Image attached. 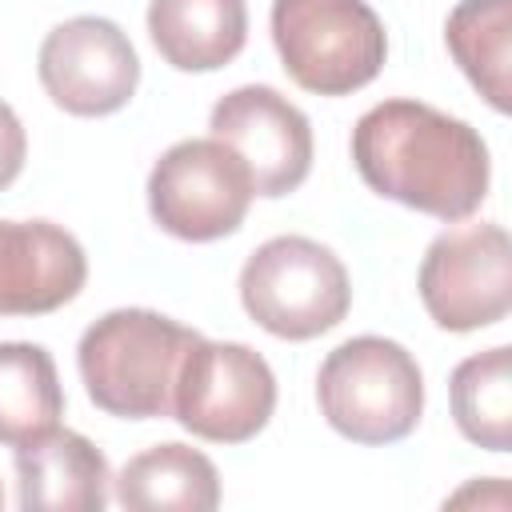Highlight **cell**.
Here are the masks:
<instances>
[{"instance_id":"6","label":"cell","mask_w":512,"mask_h":512,"mask_svg":"<svg viewBox=\"0 0 512 512\" xmlns=\"http://www.w3.org/2000/svg\"><path fill=\"white\" fill-rule=\"evenodd\" d=\"M276 412L268 360L236 340H196L172 384V420L212 444H244Z\"/></svg>"},{"instance_id":"4","label":"cell","mask_w":512,"mask_h":512,"mask_svg":"<svg viewBox=\"0 0 512 512\" xmlns=\"http://www.w3.org/2000/svg\"><path fill=\"white\" fill-rule=\"evenodd\" d=\"M272 44L292 84L316 96H352L372 84L388 36L368 0H272Z\"/></svg>"},{"instance_id":"12","label":"cell","mask_w":512,"mask_h":512,"mask_svg":"<svg viewBox=\"0 0 512 512\" xmlns=\"http://www.w3.org/2000/svg\"><path fill=\"white\" fill-rule=\"evenodd\" d=\"M104 452L68 428H52L16 448V500L24 512H100L108 504Z\"/></svg>"},{"instance_id":"17","label":"cell","mask_w":512,"mask_h":512,"mask_svg":"<svg viewBox=\"0 0 512 512\" xmlns=\"http://www.w3.org/2000/svg\"><path fill=\"white\" fill-rule=\"evenodd\" d=\"M448 396H452V420L464 440L488 452L512 448V352L508 344H496L488 352L460 360L448 380Z\"/></svg>"},{"instance_id":"18","label":"cell","mask_w":512,"mask_h":512,"mask_svg":"<svg viewBox=\"0 0 512 512\" xmlns=\"http://www.w3.org/2000/svg\"><path fill=\"white\" fill-rule=\"evenodd\" d=\"M24 156H28V136L20 116L0 100V192L24 172Z\"/></svg>"},{"instance_id":"16","label":"cell","mask_w":512,"mask_h":512,"mask_svg":"<svg viewBox=\"0 0 512 512\" xmlns=\"http://www.w3.org/2000/svg\"><path fill=\"white\" fill-rule=\"evenodd\" d=\"M64 416V388L48 348L28 340L0 344V444L24 448Z\"/></svg>"},{"instance_id":"11","label":"cell","mask_w":512,"mask_h":512,"mask_svg":"<svg viewBox=\"0 0 512 512\" xmlns=\"http://www.w3.org/2000/svg\"><path fill=\"white\" fill-rule=\"evenodd\" d=\"M88 256L52 220H0V316H44L80 296Z\"/></svg>"},{"instance_id":"19","label":"cell","mask_w":512,"mask_h":512,"mask_svg":"<svg viewBox=\"0 0 512 512\" xmlns=\"http://www.w3.org/2000/svg\"><path fill=\"white\" fill-rule=\"evenodd\" d=\"M0 508H4V488H0Z\"/></svg>"},{"instance_id":"8","label":"cell","mask_w":512,"mask_h":512,"mask_svg":"<svg viewBox=\"0 0 512 512\" xmlns=\"http://www.w3.org/2000/svg\"><path fill=\"white\" fill-rule=\"evenodd\" d=\"M424 312L444 332L500 324L512 308V244L500 224H460L440 232L416 276Z\"/></svg>"},{"instance_id":"3","label":"cell","mask_w":512,"mask_h":512,"mask_svg":"<svg viewBox=\"0 0 512 512\" xmlns=\"http://www.w3.org/2000/svg\"><path fill=\"white\" fill-rule=\"evenodd\" d=\"M320 416L352 444H396L424 412V376L416 356L384 336L336 344L316 372Z\"/></svg>"},{"instance_id":"13","label":"cell","mask_w":512,"mask_h":512,"mask_svg":"<svg viewBox=\"0 0 512 512\" xmlns=\"http://www.w3.org/2000/svg\"><path fill=\"white\" fill-rule=\"evenodd\" d=\"M148 36L164 64L180 72H216L232 64L248 40L244 0H152Z\"/></svg>"},{"instance_id":"7","label":"cell","mask_w":512,"mask_h":512,"mask_svg":"<svg viewBox=\"0 0 512 512\" xmlns=\"http://www.w3.org/2000/svg\"><path fill=\"white\" fill-rule=\"evenodd\" d=\"M252 196L248 164L216 136L172 144L148 172L152 220L188 244L232 236L244 224Z\"/></svg>"},{"instance_id":"14","label":"cell","mask_w":512,"mask_h":512,"mask_svg":"<svg viewBox=\"0 0 512 512\" xmlns=\"http://www.w3.org/2000/svg\"><path fill=\"white\" fill-rule=\"evenodd\" d=\"M112 484L128 512H212L220 504L216 464L176 440L136 452Z\"/></svg>"},{"instance_id":"9","label":"cell","mask_w":512,"mask_h":512,"mask_svg":"<svg viewBox=\"0 0 512 512\" xmlns=\"http://www.w3.org/2000/svg\"><path fill=\"white\" fill-rule=\"evenodd\" d=\"M36 72L52 104L68 116H112L136 96L140 56L120 24L72 16L44 36Z\"/></svg>"},{"instance_id":"1","label":"cell","mask_w":512,"mask_h":512,"mask_svg":"<svg viewBox=\"0 0 512 512\" xmlns=\"http://www.w3.org/2000/svg\"><path fill=\"white\" fill-rule=\"evenodd\" d=\"M360 180L404 208L464 220L488 196V144L468 124L420 100H380L352 128Z\"/></svg>"},{"instance_id":"15","label":"cell","mask_w":512,"mask_h":512,"mask_svg":"<svg viewBox=\"0 0 512 512\" xmlns=\"http://www.w3.org/2000/svg\"><path fill=\"white\" fill-rule=\"evenodd\" d=\"M444 44L468 84L496 108H512V0H460L444 20Z\"/></svg>"},{"instance_id":"5","label":"cell","mask_w":512,"mask_h":512,"mask_svg":"<svg viewBox=\"0 0 512 512\" xmlns=\"http://www.w3.org/2000/svg\"><path fill=\"white\" fill-rule=\"evenodd\" d=\"M244 312L280 340L332 332L352 308L348 268L332 248L308 236H272L240 268Z\"/></svg>"},{"instance_id":"2","label":"cell","mask_w":512,"mask_h":512,"mask_svg":"<svg viewBox=\"0 0 512 512\" xmlns=\"http://www.w3.org/2000/svg\"><path fill=\"white\" fill-rule=\"evenodd\" d=\"M196 340V328L152 308L104 312L76 344V368L88 400L120 420L172 416V384Z\"/></svg>"},{"instance_id":"10","label":"cell","mask_w":512,"mask_h":512,"mask_svg":"<svg viewBox=\"0 0 512 512\" xmlns=\"http://www.w3.org/2000/svg\"><path fill=\"white\" fill-rule=\"evenodd\" d=\"M208 128L248 164L256 196L280 200L312 172V124L272 84H240L220 96Z\"/></svg>"}]
</instances>
